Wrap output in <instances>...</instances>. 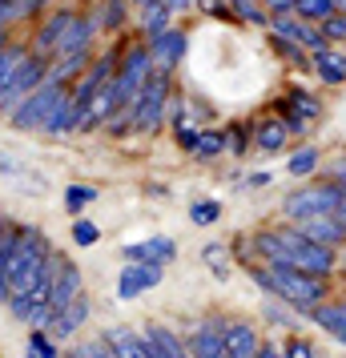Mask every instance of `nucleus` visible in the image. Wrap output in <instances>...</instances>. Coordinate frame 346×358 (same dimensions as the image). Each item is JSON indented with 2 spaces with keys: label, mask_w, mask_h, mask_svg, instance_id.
I'll use <instances>...</instances> for the list:
<instances>
[{
  "label": "nucleus",
  "mask_w": 346,
  "mask_h": 358,
  "mask_svg": "<svg viewBox=\"0 0 346 358\" xmlns=\"http://www.w3.org/2000/svg\"><path fill=\"white\" fill-rule=\"evenodd\" d=\"M254 358H286V355H282L278 346H258V355Z\"/></svg>",
  "instance_id": "nucleus-43"
},
{
  "label": "nucleus",
  "mask_w": 346,
  "mask_h": 358,
  "mask_svg": "<svg viewBox=\"0 0 346 358\" xmlns=\"http://www.w3.org/2000/svg\"><path fill=\"white\" fill-rule=\"evenodd\" d=\"M45 77H49V65H45V57H24V61L17 65V73L8 77V85H4V93H0V105H4V109H17L20 101L29 97V93H33L36 85L45 81Z\"/></svg>",
  "instance_id": "nucleus-7"
},
{
  "label": "nucleus",
  "mask_w": 346,
  "mask_h": 358,
  "mask_svg": "<svg viewBox=\"0 0 346 358\" xmlns=\"http://www.w3.org/2000/svg\"><path fill=\"white\" fill-rule=\"evenodd\" d=\"M270 29H274V36H282V41H298L302 49H310V52H322L330 45L326 36H322V29H310V20L294 17V13L274 17V20H270Z\"/></svg>",
  "instance_id": "nucleus-9"
},
{
  "label": "nucleus",
  "mask_w": 346,
  "mask_h": 358,
  "mask_svg": "<svg viewBox=\"0 0 346 358\" xmlns=\"http://www.w3.org/2000/svg\"><path fill=\"white\" fill-rule=\"evenodd\" d=\"M294 17L322 24L326 17H334V0H294Z\"/></svg>",
  "instance_id": "nucleus-26"
},
{
  "label": "nucleus",
  "mask_w": 346,
  "mask_h": 358,
  "mask_svg": "<svg viewBox=\"0 0 346 358\" xmlns=\"http://www.w3.org/2000/svg\"><path fill=\"white\" fill-rule=\"evenodd\" d=\"M334 217H338V222H343V226H346V197H343V201H338V210H334Z\"/></svg>",
  "instance_id": "nucleus-46"
},
{
  "label": "nucleus",
  "mask_w": 346,
  "mask_h": 358,
  "mask_svg": "<svg viewBox=\"0 0 346 358\" xmlns=\"http://www.w3.org/2000/svg\"><path fill=\"white\" fill-rule=\"evenodd\" d=\"M217 217H222V206H217V201H198V206L189 210V222H194V226H214Z\"/></svg>",
  "instance_id": "nucleus-30"
},
{
  "label": "nucleus",
  "mask_w": 346,
  "mask_h": 358,
  "mask_svg": "<svg viewBox=\"0 0 346 358\" xmlns=\"http://www.w3.org/2000/svg\"><path fill=\"white\" fill-rule=\"evenodd\" d=\"M141 29H145L149 41L169 29V8H165L161 0H149V4H141Z\"/></svg>",
  "instance_id": "nucleus-25"
},
{
  "label": "nucleus",
  "mask_w": 346,
  "mask_h": 358,
  "mask_svg": "<svg viewBox=\"0 0 346 358\" xmlns=\"http://www.w3.org/2000/svg\"><path fill=\"white\" fill-rule=\"evenodd\" d=\"M73 238H77V245H93L101 238V229L93 222H73Z\"/></svg>",
  "instance_id": "nucleus-35"
},
{
  "label": "nucleus",
  "mask_w": 346,
  "mask_h": 358,
  "mask_svg": "<svg viewBox=\"0 0 346 358\" xmlns=\"http://www.w3.org/2000/svg\"><path fill=\"white\" fill-rule=\"evenodd\" d=\"M161 282V266L157 262H129L125 274L117 278V298H137L141 290H153Z\"/></svg>",
  "instance_id": "nucleus-11"
},
{
  "label": "nucleus",
  "mask_w": 346,
  "mask_h": 358,
  "mask_svg": "<svg viewBox=\"0 0 346 358\" xmlns=\"http://www.w3.org/2000/svg\"><path fill=\"white\" fill-rule=\"evenodd\" d=\"M222 338H226V358H254L262 346L250 322H222Z\"/></svg>",
  "instance_id": "nucleus-13"
},
{
  "label": "nucleus",
  "mask_w": 346,
  "mask_h": 358,
  "mask_svg": "<svg viewBox=\"0 0 346 358\" xmlns=\"http://www.w3.org/2000/svg\"><path fill=\"white\" fill-rule=\"evenodd\" d=\"M189 358H226V338H222V322H214V318L198 322L194 338H189Z\"/></svg>",
  "instance_id": "nucleus-12"
},
{
  "label": "nucleus",
  "mask_w": 346,
  "mask_h": 358,
  "mask_svg": "<svg viewBox=\"0 0 346 358\" xmlns=\"http://www.w3.org/2000/svg\"><path fill=\"white\" fill-rule=\"evenodd\" d=\"M314 117H318V101H314L310 93L294 89V93H290V101H286V129L306 133V129H310Z\"/></svg>",
  "instance_id": "nucleus-15"
},
{
  "label": "nucleus",
  "mask_w": 346,
  "mask_h": 358,
  "mask_svg": "<svg viewBox=\"0 0 346 358\" xmlns=\"http://www.w3.org/2000/svg\"><path fill=\"white\" fill-rule=\"evenodd\" d=\"M201 254H206V262H210V266H214L217 274L226 278V266H222V250H217V245H206V250H201Z\"/></svg>",
  "instance_id": "nucleus-37"
},
{
  "label": "nucleus",
  "mask_w": 346,
  "mask_h": 358,
  "mask_svg": "<svg viewBox=\"0 0 346 358\" xmlns=\"http://www.w3.org/2000/svg\"><path fill=\"white\" fill-rule=\"evenodd\" d=\"M178 141H182L185 149H194V141H198V133H194V129H185V125H178Z\"/></svg>",
  "instance_id": "nucleus-41"
},
{
  "label": "nucleus",
  "mask_w": 346,
  "mask_h": 358,
  "mask_svg": "<svg viewBox=\"0 0 346 358\" xmlns=\"http://www.w3.org/2000/svg\"><path fill=\"white\" fill-rule=\"evenodd\" d=\"M77 355H81V358H117L113 350H105V346H81Z\"/></svg>",
  "instance_id": "nucleus-40"
},
{
  "label": "nucleus",
  "mask_w": 346,
  "mask_h": 358,
  "mask_svg": "<svg viewBox=\"0 0 346 358\" xmlns=\"http://www.w3.org/2000/svg\"><path fill=\"white\" fill-rule=\"evenodd\" d=\"M286 358H314V346H310V342H290Z\"/></svg>",
  "instance_id": "nucleus-39"
},
{
  "label": "nucleus",
  "mask_w": 346,
  "mask_h": 358,
  "mask_svg": "<svg viewBox=\"0 0 346 358\" xmlns=\"http://www.w3.org/2000/svg\"><path fill=\"white\" fill-rule=\"evenodd\" d=\"M105 342H109V350H113L117 358H153L149 355L145 334H133V330H125V326L105 330Z\"/></svg>",
  "instance_id": "nucleus-16"
},
{
  "label": "nucleus",
  "mask_w": 346,
  "mask_h": 358,
  "mask_svg": "<svg viewBox=\"0 0 346 358\" xmlns=\"http://www.w3.org/2000/svg\"><path fill=\"white\" fill-rule=\"evenodd\" d=\"M33 358H36V355H33Z\"/></svg>",
  "instance_id": "nucleus-53"
},
{
  "label": "nucleus",
  "mask_w": 346,
  "mask_h": 358,
  "mask_svg": "<svg viewBox=\"0 0 346 358\" xmlns=\"http://www.w3.org/2000/svg\"><path fill=\"white\" fill-rule=\"evenodd\" d=\"M254 250H258L266 262L294 266V270L314 274V278H326L330 270H334V250H330V245L310 242L298 226L274 229V234H258V238H254Z\"/></svg>",
  "instance_id": "nucleus-1"
},
{
  "label": "nucleus",
  "mask_w": 346,
  "mask_h": 358,
  "mask_svg": "<svg viewBox=\"0 0 346 358\" xmlns=\"http://www.w3.org/2000/svg\"><path fill=\"white\" fill-rule=\"evenodd\" d=\"M121 254L129 262H157V266H165V262L173 258V242H169V238H149V242L125 245Z\"/></svg>",
  "instance_id": "nucleus-18"
},
{
  "label": "nucleus",
  "mask_w": 346,
  "mask_h": 358,
  "mask_svg": "<svg viewBox=\"0 0 346 358\" xmlns=\"http://www.w3.org/2000/svg\"><path fill=\"white\" fill-rule=\"evenodd\" d=\"M20 61H24V52H20V49H8V45L0 49V93H4V85H8L13 73H17Z\"/></svg>",
  "instance_id": "nucleus-29"
},
{
  "label": "nucleus",
  "mask_w": 346,
  "mask_h": 358,
  "mask_svg": "<svg viewBox=\"0 0 346 358\" xmlns=\"http://www.w3.org/2000/svg\"><path fill=\"white\" fill-rule=\"evenodd\" d=\"M310 65H314V73H318L326 85H343L346 81V52H334L330 45L322 52H314Z\"/></svg>",
  "instance_id": "nucleus-21"
},
{
  "label": "nucleus",
  "mask_w": 346,
  "mask_h": 358,
  "mask_svg": "<svg viewBox=\"0 0 346 358\" xmlns=\"http://www.w3.org/2000/svg\"><path fill=\"white\" fill-rule=\"evenodd\" d=\"M85 318H89V298H85V294H77V298H73V302H69V306L61 310L49 326H52V334H57V338H69V334H73Z\"/></svg>",
  "instance_id": "nucleus-19"
},
{
  "label": "nucleus",
  "mask_w": 346,
  "mask_h": 358,
  "mask_svg": "<svg viewBox=\"0 0 346 358\" xmlns=\"http://www.w3.org/2000/svg\"><path fill=\"white\" fill-rule=\"evenodd\" d=\"M49 254H52L49 242L36 229H17V238L4 254V294H8V302L49 278Z\"/></svg>",
  "instance_id": "nucleus-2"
},
{
  "label": "nucleus",
  "mask_w": 346,
  "mask_h": 358,
  "mask_svg": "<svg viewBox=\"0 0 346 358\" xmlns=\"http://www.w3.org/2000/svg\"><path fill=\"white\" fill-rule=\"evenodd\" d=\"M222 149H226V137H222V133H198V141H194V157L210 162V157H217Z\"/></svg>",
  "instance_id": "nucleus-28"
},
{
  "label": "nucleus",
  "mask_w": 346,
  "mask_h": 358,
  "mask_svg": "<svg viewBox=\"0 0 346 358\" xmlns=\"http://www.w3.org/2000/svg\"><path fill=\"white\" fill-rule=\"evenodd\" d=\"M246 141H250L246 133H242V129H233V149H246Z\"/></svg>",
  "instance_id": "nucleus-45"
},
{
  "label": "nucleus",
  "mask_w": 346,
  "mask_h": 358,
  "mask_svg": "<svg viewBox=\"0 0 346 358\" xmlns=\"http://www.w3.org/2000/svg\"><path fill=\"white\" fill-rule=\"evenodd\" d=\"M233 8H238V13H242V8H250V4H258V0H230Z\"/></svg>",
  "instance_id": "nucleus-47"
},
{
  "label": "nucleus",
  "mask_w": 346,
  "mask_h": 358,
  "mask_svg": "<svg viewBox=\"0 0 346 358\" xmlns=\"http://www.w3.org/2000/svg\"><path fill=\"white\" fill-rule=\"evenodd\" d=\"M165 105H169V77L165 73H149V81L141 85V93L125 105V121L133 129H157L165 117Z\"/></svg>",
  "instance_id": "nucleus-4"
},
{
  "label": "nucleus",
  "mask_w": 346,
  "mask_h": 358,
  "mask_svg": "<svg viewBox=\"0 0 346 358\" xmlns=\"http://www.w3.org/2000/svg\"><path fill=\"white\" fill-rule=\"evenodd\" d=\"M65 97H69L65 85L41 81L33 93L13 109V125H17V129H45V125H49V117L65 105Z\"/></svg>",
  "instance_id": "nucleus-5"
},
{
  "label": "nucleus",
  "mask_w": 346,
  "mask_h": 358,
  "mask_svg": "<svg viewBox=\"0 0 346 358\" xmlns=\"http://www.w3.org/2000/svg\"><path fill=\"white\" fill-rule=\"evenodd\" d=\"M310 318L322 326L326 334L346 342V302H338V306H322V302H318V306H310Z\"/></svg>",
  "instance_id": "nucleus-23"
},
{
  "label": "nucleus",
  "mask_w": 346,
  "mask_h": 358,
  "mask_svg": "<svg viewBox=\"0 0 346 358\" xmlns=\"http://www.w3.org/2000/svg\"><path fill=\"white\" fill-rule=\"evenodd\" d=\"M121 20H125V4H121V0H109V4H105V13H101V20H97V24H105V29H117Z\"/></svg>",
  "instance_id": "nucleus-34"
},
{
  "label": "nucleus",
  "mask_w": 346,
  "mask_h": 358,
  "mask_svg": "<svg viewBox=\"0 0 346 358\" xmlns=\"http://www.w3.org/2000/svg\"><path fill=\"white\" fill-rule=\"evenodd\" d=\"M258 4H266L274 17H282V13H294V0H258Z\"/></svg>",
  "instance_id": "nucleus-38"
},
{
  "label": "nucleus",
  "mask_w": 346,
  "mask_h": 358,
  "mask_svg": "<svg viewBox=\"0 0 346 358\" xmlns=\"http://www.w3.org/2000/svg\"><path fill=\"white\" fill-rule=\"evenodd\" d=\"M149 73H153V61H149V49H133L125 61H121V73L113 77L117 85V105L125 109L137 93H141V85L149 81Z\"/></svg>",
  "instance_id": "nucleus-8"
},
{
  "label": "nucleus",
  "mask_w": 346,
  "mask_h": 358,
  "mask_svg": "<svg viewBox=\"0 0 346 358\" xmlns=\"http://www.w3.org/2000/svg\"><path fill=\"white\" fill-rule=\"evenodd\" d=\"M346 197V189L338 185H314V189H298V194L286 197V213L302 222V217H314V213H334L338 201Z\"/></svg>",
  "instance_id": "nucleus-6"
},
{
  "label": "nucleus",
  "mask_w": 346,
  "mask_h": 358,
  "mask_svg": "<svg viewBox=\"0 0 346 358\" xmlns=\"http://www.w3.org/2000/svg\"><path fill=\"white\" fill-rule=\"evenodd\" d=\"M165 8H169V13H178V8H189V4H194V0H161Z\"/></svg>",
  "instance_id": "nucleus-44"
},
{
  "label": "nucleus",
  "mask_w": 346,
  "mask_h": 358,
  "mask_svg": "<svg viewBox=\"0 0 346 358\" xmlns=\"http://www.w3.org/2000/svg\"><path fill=\"white\" fill-rule=\"evenodd\" d=\"M33 350H36V358H57V346L45 334H33Z\"/></svg>",
  "instance_id": "nucleus-36"
},
{
  "label": "nucleus",
  "mask_w": 346,
  "mask_h": 358,
  "mask_svg": "<svg viewBox=\"0 0 346 358\" xmlns=\"http://www.w3.org/2000/svg\"><path fill=\"white\" fill-rule=\"evenodd\" d=\"M314 358H318V355H314Z\"/></svg>",
  "instance_id": "nucleus-52"
},
{
  "label": "nucleus",
  "mask_w": 346,
  "mask_h": 358,
  "mask_svg": "<svg viewBox=\"0 0 346 358\" xmlns=\"http://www.w3.org/2000/svg\"><path fill=\"white\" fill-rule=\"evenodd\" d=\"M93 33H97V20L73 17V20H69V29L61 33V45H57V52H81V49H89Z\"/></svg>",
  "instance_id": "nucleus-17"
},
{
  "label": "nucleus",
  "mask_w": 346,
  "mask_h": 358,
  "mask_svg": "<svg viewBox=\"0 0 346 358\" xmlns=\"http://www.w3.org/2000/svg\"><path fill=\"white\" fill-rule=\"evenodd\" d=\"M85 65H89V49H81V52H65V57H61V61H57V65L49 69V77H45V81H52V85H73L77 81V77H81L85 73Z\"/></svg>",
  "instance_id": "nucleus-20"
},
{
  "label": "nucleus",
  "mask_w": 346,
  "mask_h": 358,
  "mask_svg": "<svg viewBox=\"0 0 346 358\" xmlns=\"http://www.w3.org/2000/svg\"><path fill=\"white\" fill-rule=\"evenodd\" d=\"M185 33L182 29H165V33H157L153 41H149V61H153V73H173V65L182 61V52H185Z\"/></svg>",
  "instance_id": "nucleus-10"
},
{
  "label": "nucleus",
  "mask_w": 346,
  "mask_h": 358,
  "mask_svg": "<svg viewBox=\"0 0 346 358\" xmlns=\"http://www.w3.org/2000/svg\"><path fill=\"white\" fill-rule=\"evenodd\" d=\"M145 342H149V355H153V358H189V355L182 350L178 334H169L165 326H149V330H145Z\"/></svg>",
  "instance_id": "nucleus-22"
},
{
  "label": "nucleus",
  "mask_w": 346,
  "mask_h": 358,
  "mask_svg": "<svg viewBox=\"0 0 346 358\" xmlns=\"http://www.w3.org/2000/svg\"><path fill=\"white\" fill-rule=\"evenodd\" d=\"M286 125L282 121H258V145L270 149V153H278L282 145H286Z\"/></svg>",
  "instance_id": "nucleus-27"
},
{
  "label": "nucleus",
  "mask_w": 346,
  "mask_h": 358,
  "mask_svg": "<svg viewBox=\"0 0 346 358\" xmlns=\"http://www.w3.org/2000/svg\"><path fill=\"white\" fill-rule=\"evenodd\" d=\"M343 270H346V262H343Z\"/></svg>",
  "instance_id": "nucleus-51"
},
{
  "label": "nucleus",
  "mask_w": 346,
  "mask_h": 358,
  "mask_svg": "<svg viewBox=\"0 0 346 358\" xmlns=\"http://www.w3.org/2000/svg\"><path fill=\"white\" fill-rule=\"evenodd\" d=\"M266 314H270V322H282V326H290V322H294V318H290V314H282L278 306H270Z\"/></svg>",
  "instance_id": "nucleus-42"
},
{
  "label": "nucleus",
  "mask_w": 346,
  "mask_h": 358,
  "mask_svg": "<svg viewBox=\"0 0 346 358\" xmlns=\"http://www.w3.org/2000/svg\"><path fill=\"white\" fill-rule=\"evenodd\" d=\"M137 4H149V0H137Z\"/></svg>",
  "instance_id": "nucleus-50"
},
{
  "label": "nucleus",
  "mask_w": 346,
  "mask_h": 358,
  "mask_svg": "<svg viewBox=\"0 0 346 358\" xmlns=\"http://www.w3.org/2000/svg\"><path fill=\"white\" fill-rule=\"evenodd\" d=\"M93 197H97V189H93V185H69L65 206H69V210H81L85 201H93Z\"/></svg>",
  "instance_id": "nucleus-32"
},
{
  "label": "nucleus",
  "mask_w": 346,
  "mask_h": 358,
  "mask_svg": "<svg viewBox=\"0 0 346 358\" xmlns=\"http://www.w3.org/2000/svg\"><path fill=\"white\" fill-rule=\"evenodd\" d=\"M0 49H4V29H0Z\"/></svg>",
  "instance_id": "nucleus-49"
},
{
  "label": "nucleus",
  "mask_w": 346,
  "mask_h": 358,
  "mask_svg": "<svg viewBox=\"0 0 346 358\" xmlns=\"http://www.w3.org/2000/svg\"><path fill=\"white\" fill-rule=\"evenodd\" d=\"M314 165H318V149H298L294 157H290V173H294V178H306V173H310Z\"/></svg>",
  "instance_id": "nucleus-31"
},
{
  "label": "nucleus",
  "mask_w": 346,
  "mask_h": 358,
  "mask_svg": "<svg viewBox=\"0 0 346 358\" xmlns=\"http://www.w3.org/2000/svg\"><path fill=\"white\" fill-rule=\"evenodd\" d=\"M254 282L262 286V290L278 294L286 302H294V306L310 310L322 302V294H326V282L314 274H302L294 266H278V262H270V270H254Z\"/></svg>",
  "instance_id": "nucleus-3"
},
{
  "label": "nucleus",
  "mask_w": 346,
  "mask_h": 358,
  "mask_svg": "<svg viewBox=\"0 0 346 358\" xmlns=\"http://www.w3.org/2000/svg\"><path fill=\"white\" fill-rule=\"evenodd\" d=\"M322 36L326 41H346V13H334V17L322 20Z\"/></svg>",
  "instance_id": "nucleus-33"
},
{
  "label": "nucleus",
  "mask_w": 346,
  "mask_h": 358,
  "mask_svg": "<svg viewBox=\"0 0 346 358\" xmlns=\"http://www.w3.org/2000/svg\"><path fill=\"white\" fill-rule=\"evenodd\" d=\"M69 20H73V13H52V20H45V29L36 33V52H57L61 33L69 29Z\"/></svg>",
  "instance_id": "nucleus-24"
},
{
  "label": "nucleus",
  "mask_w": 346,
  "mask_h": 358,
  "mask_svg": "<svg viewBox=\"0 0 346 358\" xmlns=\"http://www.w3.org/2000/svg\"><path fill=\"white\" fill-rule=\"evenodd\" d=\"M298 229H302L310 242H318V245H338L346 238V226L334 217V213H314V217H302Z\"/></svg>",
  "instance_id": "nucleus-14"
},
{
  "label": "nucleus",
  "mask_w": 346,
  "mask_h": 358,
  "mask_svg": "<svg viewBox=\"0 0 346 358\" xmlns=\"http://www.w3.org/2000/svg\"><path fill=\"white\" fill-rule=\"evenodd\" d=\"M8 234H13V229L4 226V217H0V245H4V238H8Z\"/></svg>",
  "instance_id": "nucleus-48"
}]
</instances>
